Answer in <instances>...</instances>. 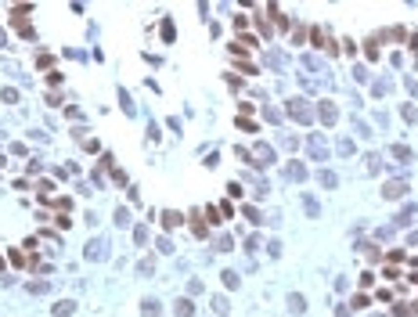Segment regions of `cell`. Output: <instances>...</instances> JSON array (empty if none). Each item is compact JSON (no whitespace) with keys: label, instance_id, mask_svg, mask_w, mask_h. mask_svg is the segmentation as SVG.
Wrapping results in <instances>:
<instances>
[{"label":"cell","instance_id":"1","mask_svg":"<svg viewBox=\"0 0 418 317\" xmlns=\"http://www.w3.org/2000/svg\"><path fill=\"white\" fill-rule=\"evenodd\" d=\"M285 112H289V116L296 119V123H303V126H310V123H314V108L306 105L303 98H292L289 105H285Z\"/></svg>","mask_w":418,"mask_h":317},{"label":"cell","instance_id":"2","mask_svg":"<svg viewBox=\"0 0 418 317\" xmlns=\"http://www.w3.org/2000/svg\"><path fill=\"white\" fill-rule=\"evenodd\" d=\"M274 162V148L271 144H256L249 152V166H271Z\"/></svg>","mask_w":418,"mask_h":317},{"label":"cell","instance_id":"3","mask_svg":"<svg viewBox=\"0 0 418 317\" xmlns=\"http://www.w3.org/2000/svg\"><path fill=\"white\" fill-rule=\"evenodd\" d=\"M306 148H310V158H318V162H324V158H328V141H324L321 134H310Z\"/></svg>","mask_w":418,"mask_h":317},{"label":"cell","instance_id":"4","mask_svg":"<svg viewBox=\"0 0 418 317\" xmlns=\"http://www.w3.org/2000/svg\"><path fill=\"white\" fill-rule=\"evenodd\" d=\"M404 195H407V180H400V177H397V180H389V184H382V198H386V202L404 198Z\"/></svg>","mask_w":418,"mask_h":317},{"label":"cell","instance_id":"5","mask_svg":"<svg viewBox=\"0 0 418 317\" xmlns=\"http://www.w3.org/2000/svg\"><path fill=\"white\" fill-rule=\"evenodd\" d=\"M318 119H321L324 126H336V119H339L336 101H321V105H318Z\"/></svg>","mask_w":418,"mask_h":317},{"label":"cell","instance_id":"6","mask_svg":"<svg viewBox=\"0 0 418 317\" xmlns=\"http://www.w3.org/2000/svg\"><path fill=\"white\" fill-rule=\"evenodd\" d=\"M159 223H162L166 231H173V227H180V223H184V217H180L177 209H166V213H159Z\"/></svg>","mask_w":418,"mask_h":317},{"label":"cell","instance_id":"7","mask_svg":"<svg viewBox=\"0 0 418 317\" xmlns=\"http://www.w3.org/2000/svg\"><path fill=\"white\" fill-rule=\"evenodd\" d=\"M105 256H108L105 241H101V238H94V241H90V245H87V259H105Z\"/></svg>","mask_w":418,"mask_h":317},{"label":"cell","instance_id":"8","mask_svg":"<svg viewBox=\"0 0 418 317\" xmlns=\"http://www.w3.org/2000/svg\"><path fill=\"white\" fill-rule=\"evenodd\" d=\"M415 217H418V206L411 202V206H404L400 213H397V227H407V223H411Z\"/></svg>","mask_w":418,"mask_h":317},{"label":"cell","instance_id":"9","mask_svg":"<svg viewBox=\"0 0 418 317\" xmlns=\"http://www.w3.org/2000/svg\"><path fill=\"white\" fill-rule=\"evenodd\" d=\"M389 155H393L397 162H411V158H415V152L407 144H393V148H389Z\"/></svg>","mask_w":418,"mask_h":317},{"label":"cell","instance_id":"10","mask_svg":"<svg viewBox=\"0 0 418 317\" xmlns=\"http://www.w3.org/2000/svg\"><path fill=\"white\" fill-rule=\"evenodd\" d=\"M393 317H418V303H397Z\"/></svg>","mask_w":418,"mask_h":317},{"label":"cell","instance_id":"11","mask_svg":"<svg viewBox=\"0 0 418 317\" xmlns=\"http://www.w3.org/2000/svg\"><path fill=\"white\" fill-rule=\"evenodd\" d=\"M318 184H321V188H336V184H339V177L332 173V170H324V166H321V170H318Z\"/></svg>","mask_w":418,"mask_h":317},{"label":"cell","instance_id":"12","mask_svg":"<svg viewBox=\"0 0 418 317\" xmlns=\"http://www.w3.org/2000/svg\"><path fill=\"white\" fill-rule=\"evenodd\" d=\"M213 314H220V317H227L231 314V303H227V296H213Z\"/></svg>","mask_w":418,"mask_h":317},{"label":"cell","instance_id":"13","mask_svg":"<svg viewBox=\"0 0 418 317\" xmlns=\"http://www.w3.org/2000/svg\"><path fill=\"white\" fill-rule=\"evenodd\" d=\"M173 314H177V317H195V303H191V299H177Z\"/></svg>","mask_w":418,"mask_h":317},{"label":"cell","instance_id":"14","mask_svg":"<svg viewBox=\"0 0 418 317\" xmlns=\"http://www.w3.org/2000/svg\"><path fill=\"white\" fill-rule=\"evenodd\" d=\"M285 173H289L296 184H299V180H306V166H303V162H289V170H285Z\"/></svg>","mask_w":418,"mask_h":317},{"label":"cell","instance_id":"15","mask_svg":"<svg viewBox=\"0 0 418 317\" xmlns=\"http://www.w3.org/2000/svg\"><path fill=\"white\" fill-rule=\"evenodd\" d=\"M137 274H144V277H152L155 274V256H144L141 263H137Z\"/></svg>","mask_w":418,"mask_h":317},{"label":"cell","instance_id":"16","mask_svg":"<svg viewBox=\"0 0 418 317\" xmlns=\"http://www.w3.org/2000/svg\"><path fill=\"white\" fill-rule=\"evenodd\" d=\"M72 310H76V303H72V299H65V303H58V306H54V317H69Z\"/></svg>","mask_w":418,"mask_h":317},{"label":"cell","instance_id":"17","mask_svg":"<svg viewBox=\"0 0 418 317\" xmlns=\"http://www.w3.org/2000/svg\"><path fill=\"white\" fill-rule=\"evenodd\" d=\"M289 310L292 314H303L306 310V299H303V296H289Z\"/></svg>","mask_w":418,"mask_h":317},{"label":"cell","instance_id":"18","mask_svg":"<svg viewBox=\"0 0 418 317\" xmlns=\"http://www.w3.org/2000/svg\"><path fill=\"white\" fill-rule=\"evenodd\" d=\"M303 206H306V213H310V217H321V206H318V198H310V195H303Z\"/></svg>","mask_w":418,"mask_h":317},{"label":"cell","instance_id":"19","mask_svg":"<svg viewBox=\"0 0 418 317\" xmlns=\"http://www.w3.org/2000/svg\"><path fill=\"white\" fill-rule=\"evenodd\" d=\"M256 29L263 33L267 40H271V33H274V29H271V22H267V15H256Z\"/></svg>","mask_w":418,"mask_h":317},{"label":"cell","instance_id":"20","mask_svg":"<svg viewBox=\"0 0 418 317\" xmlns=\"http://www.w3.org/2000/svg\"><path fill=\"white\" fill-rule=\"evenodd\" d=\"M354 152H357V144L350 141V137H342V141H339V155H346V158H350Z\"/></svg>","mask_w":418,"mask_h":317},{"label":"cell","instance_id":"21","mask_svg":"<svg viewBox=\"0 0 418 317\" xmlns=\"http://www.w3.org/2000/svg\"><path fill=\"white\" fill-rule=\"evenodd\" d=\"M116 227H130V209H116Z\"/></svg>","mask_w":418,"mask_h":317},{"label":"cell","instance_id":"22","mask_svg":"<svg viewBox=\"0 0 418 317\" xmlns=\"http://www.w3.org/2000/svg\"><path fill=\"white\" fill-rule=\"evenodd\" d=\"M134 241H137V245H148V227H144V223L134 227Z\"/></svg>","mask_w":418,"mask_h":317},{"label":"cell","instance_id":"23","mask_svg":"<svg viewBox=\"0 0 418 317\" xmlns=\"http://www.w3.org/2000/svg\"><path fill=\"white\" fill-rule=\"evenodd\" d=\"M350 303H354V310H364V306H371V299H368L364 292H357V296H354V299H350Z\"/></svg>","mask_w":418,"mask_h":317},{"label":"cell","instance_id":"24","mask_svg":"<svg viewBox=\"0 0 418 317\" xmlns=\"http://www.w3.org/2000/svg\"><path fill=\"white\" fill-rule=\"evenodd\" d=\"M162 40H166V43L173 40V18H162Z\"/></svg>","mask_w":418,"mask_h":317},{"label":"cell","instance_id":"25","mask_svg":"<svg viewBox=\"0 0 418 317\" xmlns=\"http://www.w3.org/2000/svg\"><path fill=\"white\" fill-rule=\"evenodd\" d=\"M141 310H144L148 317H159V303H155V299H144V306H141Z\"/></svg>","mask_w":418,"mask_h":317},{"label":"cell","instance_id":"26","mask_svg":"<svg viewBox=\"0 0 418 317\" xmlns=\"http://www.w3.org/2000/svg\"><path fill=\"white\" fill-rule=\"evenodd\" d=\"M224 285L227 288H238V270H224Z\"/></svg>","mask_w":418,"mask_h":317},{"label":"cell","instance_id":"27","mask_svg":"<svg viewBox=\"0 0 418 317\" xmlns=\"http://www.w3.org/2000/svg\"><path fill=\"white\" fill-rule=\"evenodd\" d=\"M404 119H407V123H418V108L415 105H404Z\"/></svg>","mask_w":418,"mask_h":317},{"label":"cell","instance_id":"28","mask_svg":"<svg viewBox=\"0 0 418 317\" xmlns=\"http://www.w3.org/2000/svg\"><path fill=\"white\" fill-rule=\"evenodd\" d=\"M241 213H245V217H249V220H253V223H259V220H263V217H259V209H256V206H245V209H241Z\"/></svg>","mask_w":418,"mask_h":317},{"label":"cell","instance_id":"29","mask_svg":"<svg viewBox=\"0 0 418 317\" xmlns=\"http://www.w3.org/2000/svg\"><path fill=\"white\" fill-rule=\"evenodd\" d=\"M263 116H267V119H271V123H281V112H278V108H271V105H267V108H263Z\"/></svg>","mask_w":418,"mask_h":317},{"label":"cell","instance_id":"30","mask_svg":"<svg viewBox=\"0 0 418 317\" xmlns=\"http://www.w3.org/2000/svg\"><path fill=\"white\" fill-rule=\"evenodd\" d=\"M238 130H245V134H256V123H253V119H238Z\"/></svg>","mask_w":418,"mask_h":317},{"label":"cell","instance_id":"31","mask_svg":"<svg viewBox=\"0 0 418 317\" xmlns=\"http://www.w3.org/2000/svg\"><path fill=\"white\" fill-rule=\"evenodd\" d=\"M217 249H220V253H227V249H235V241L224 235V238H217Z\"/></svg>","mask_w":418,"mask_h":317},{"label":"cell","instance_id":"32","mask_svg":"<svg viewBox=\"0 0 418 317\" xmlns=\"http://www.w3.org/2000/svg\"><path fill=\"white\" fill-rule=\"evenodd\" d=\"M368 158V173H378V158H382V155H364Z\"/></svg>","mask_w":418,"mask_h":317},{"label":"cell","instance_id":"33","mask_svg":"<svg viewBox=\"0 0 418 317\" xmlns=\"http://www.w3.org/2000/svg\"><path fill=\"white\" fill-rule=\"evenodd\" d=\"M227 195H231V198H241V184L231 180V184H227Z\"/></svg>","mask_w":418,"mask_h":317},{"label":"cell","instance_id":"34","mask_svg":"<svg viewBox=\"0 0 418 317\" xmlns=\"http://www.w3.org/2000/svg\"><path fill=\"white\" fill-rule=\"evenodd\" d=\"M29 292H33V296H40V292H47V281H29Z\"/></svg>","mask_w":418,"mask_h":317},{"label":"cell","instance_id":"35","mask_svg":"<svg viewBox=\"0 0 418 317\" xmlns=\"http://www.w3.org/2000/svg\"><path fill=\"white\" fill-rule=\"evenodd\" d=\"M7 256H11V263H15V267H25V256L18 253V249H11V253H7Z\"/></svg>","mask_w":418,"mask_h":317},{"label":"cell","instance_id":"36","mask_svg":"<svg viewBox=\"0 0 418 317\" xmlns=\"http://www.w3.org/2000/svg\"><path fill=\"white\" fill-rule=\"evenodd\" d=\"M36 65H40V69H51L54 58H51V54H40V58H36Z\"/></svg>","mask_w":418,"mask_h":317},{"label":"cell","instance_id":"37","mask_svg":"<svg viewBox=\"0 0 418 317\" xmlns=\"http://www.w3.org/2000/svg\"><path fill=\"white\" fill-rule=\"evenodd\" d=\"M375 43H378V36H375V40H368V47H364L368 58H378V47H375Z\"/></svg>","mask_w":418,"mask_h":317},{"label":"cell","instance_id":"38","mask_svg":"<svg viewBox=\"0 0 418 317\" xmlns=\"http://www.w3.org/2000/svg\"><path fill=\"white\" fill-rule=\"evenodd\" d=\"M4 101H7V105H15V101H18V90H11V87H4Z\"/></svg>","mask_w":418,"mask_h":317},{"label":"cell","instance_id":"39","mask_svg":"<svg viewBox=\"0 0 418 317\" xmlns=\"http://www.w3.org/2000/svg\"><path fill=\"white\" fill-rule=\"evenodd\" d=\"M220 217H235V206H231V202H220Z\"/></svg>","mask_w":418,"mask_h":317},{"label":"cell","instance_id":"40","mask_svg":"<svg viewBox=\"0 0 418 317\" xmlns=\"http://www.w3.org/2000/svg\"><path fill=\"white\" fill-rule=\"evenodd\" d=\"M378 303H393V292H389V288H378Z\"/></svg>","mask_w":418,"mask_h":317},{"label":"cell","instance_id":"41","mask_svg":"<svg viewBox=\"0 0 418 317\" xmlns=\"http://www.w3.org/2000/svg\"><path fill=\"white\" fill-rule=\"evenodd\" d=\"M159 253H173V241L170 238H159Z\"/></svg>","mask_w":418,"mask_h":317},{"label":"cell","instance_id":"42","mask_svg":"<svg viewBox=\"0 0 418 317\" xmlns=\"http://www.w3.org/2000/svg\"><path fill=\"white\" fill-rule=\"evenodd\" d=\"M245 249H249V253H256V249H259V235L249 238V241H245Z\"/></svg>","mask_w":418,"mask_h":317},{"label":"cell","instance_id":"43","mask_svg":"<svg viewBox=\"0 0 418 317\" xmlns=\"http://www.w3.org/2000/svg\"><path fill=\"white\" fill-rule=\"evenodd\" d=\"M407 47H411V51H418V36H407Z\"/></svg>","mask_w":418,"mask_h":317},{"label":"cell","instance_id":"44","mask_svg":"<svg viewBox=\"0 0 418 317\" xmlns=\"http://www.w3.org/2000/svg\"><path fill=\"white\" fill-rule=\"evenodd\" d=\"M407 245H418V231H415V235H411V238H407Z\"/></svg>","mask_w":418,"mask_h":317},{"label":"cell","instance_id":"45","mask_svg":"<svg viewBox=\"0 0 418 317\" xmlns=\"http://www.w3.org/2000/svg\"><path fill=\"white\" fill-rule=\"evenodd\" d=\"M0 47H7V36H4V29H0Z\"/></svg>","mask_w":418,"mask_h":317},{"label":"cell","instance_id":"46","mask_svg":"<svg viewBox=\"0 0 418 317\" xmlns=\"http://www.w3.org/2000/svg\"><path fill=\"white\" fill-rule=\"evenodd\" d=\"M4 267H7V263H4V256H0V270H4Z\"/></svg>","mask_w":418,"mask_h":317},{"label":"cell","instance_id":"47","mask_svg":"<svg viewBox=\"0 0 418 317\" xmlns=\"http://www.w3.org/2000/svg\"><path fill=\"white\" fill-rule=\"evenodd\" d=\"M4 162H7V158H4V155H0V166H4Z\"/></svg>","mask_w":418,"mask_h":317}]
</instances>
